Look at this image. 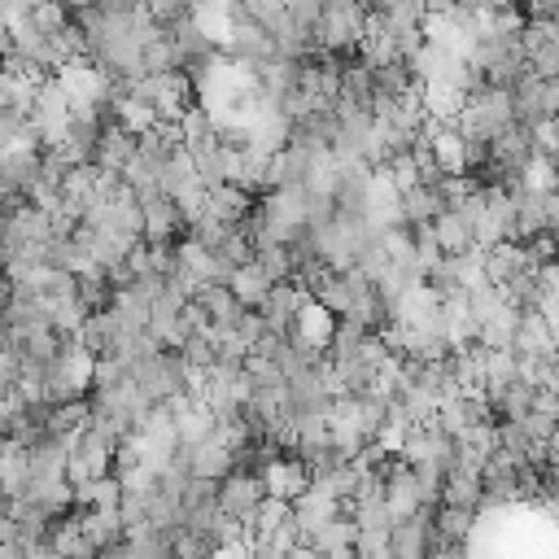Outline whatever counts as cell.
I'll use <instances>...</instances> for the list:
<instances>
[{"instance_id": "2", "label": "cell", "mask_w": 559, "mask_h": 559, "mask_svg": "<svg viewBox=\"0 0 559 559\" xmlns=\"http://www.w3.org/2000/svg\"><path fill=\"white\" fill-rule=\"evenodd\" d=\"M258 476H262V489L266 493H275V498H293V493H301L306 489V463L297 459V454H271L262 467H258Z\"/></svg>"}, {"instance_id": "3", "label": "cell", "mask_w": 559, "mask_h": 559, "mask_svg": "<svg viewBox=\"0 0 559 559\" xmlns=\"http://www.w3.org/2000/svg\"><path fill=\"white\" fill-rule=\"evenodd\" d=\"M179 227H183V214L175 210V201L166 192L140 201V236L144 240H175Z\"/></svg>"}, {"instance_id": "4", "label": "cell", "mask_w": 559, "mask_h": 559, "mask_svg": "<svg viewBox=\"0 0 559 559\" xmlns=\"http://www.w3.org/2000/svg\"><path fill=\"white\" fill-rule=\"evenodd\" d=\"M332 323H336V314L328 310V306H319L314 297H306L301 306H297V314H293V323L284 328L288 336H297V341H306V345H328V336H332Z\"/></svg>"}, {"instance_id": "8", "label": "cell", "mask_w": 559, "mask_h": 559, "mask_svg": "<svg viewBox=\"0 0 559 559\" xmlns=\"http://www.w3.org/2000/svg\"><path fill=\"white\" fill-rule=\"evenodd\" d=\"M227 288H231V297H236L240 306H258V301L266 297L271 280H266V275L258 271V262L249 258V262H240V266L227 271Z\"/></svg>"}, {"instance_id": "6", "label": "cell", "mask_w": 559, "mask_h": 559, "mask_svg": "<svg viewBox=\"0 0 559 559\" xmlns=\"http://www.w3.org/2000/svg\"><path fill=\"white\" fill-rule=\"evenodd\" d=\"M188 472L192 476H210V480L227 476L231 472V445H223L218 437H205V441L188 445Z\"/></svg>"}, {"instance_id": "7", "label": "cell", "mask_w": 559, "mask_h": 559, "mask_svg": "<svg viewBox=\"0 0 559 559\" xmlns=\"http://www.w3.org/2000/svg\"><path fill=\"white\" fill-rule=\"evenodd\" d=\"M428 227H432L441 253H463V249H472V227L459 218V210H450V205L437 210V214L428 218Z\"/></svg>"}, {"instance_id": "5", "label": "cell", "mask_w": 559, "mask_h": 559, "mask_svg": "<svg viewBox=\"0 0 559 559\" xmlns=\"http://www.w3.org/2000/svg\"><path fill=\"white\" fill-rule=\"evenodd\" d=\"M135 153V131H127L122 122H100V140H96V166H105V170H122V162Z\"/></svg>"}, {"instance_id": "9", "label": "cell", "mask_w": 559, "mask_h": 559, "mask_svg": "<svg viewBox=\"0 0 559 559\" xmlns=\"http://www.w3.org/2000/svg\"><path fill=\"white\" fill-rule=\"evenodd\" d=\"M170 419H175V441H179V445H197V441L214 437V411H210L205 402H192V406H183V411L170 415Z\"/></svg>"}, {"instance_id": "13", "label": "cell", "mask_w": 559, "mask_h": 559, "mask_svg": "<svg viewBox=\"0 0 559 559\" xmlns=\"http://www.w3.org/2000/svg\"><path fill=\"white\" fill-rule=\"evenodd\" d=\"M354 555L384 559V555H389V528H358V533H354Z\"/></svg>"}, {"instance_id": "17", "label": "cell", "mask_w": 559, "mask_h": 559, "mask_svg": "<svg viewBox=\"0 0 559 559\" xmlns=\"http://www.w3.org/2000/svg\"><path fill=\"white\" fill-rule=\"evenodd\" d=\"M515 4H524V0H515Z\"/></svg>"}, {"instance_id": "1", "label": "cell", "mask_w": 559, "mask_h": 559, "mask_svg": "<svg viewBox=\"0 0 559 559\" xmlns=\"http://www.w3.org/2000/svg\"><path fill=\"white\" fill-rule=\"evenodd\" d=\"M262 476L258 472H245V467H231L227 476H218V489H214V502L227 511V515H253L258 498H262Z\"/></svg>"}, {"instance_id": "14", "label": "cell", "mask_w": 559, "mask_h": 559, "mask_svg": "<svg viewBox=\"0 0 559 559\" xmlns=\"http://www.w3.org/2000/svg\"><path fill=\"white\" fill-rule=\"evenodd\" d=\"M559 109V79H542V92H537V114L542 118H555Z\"/></svg>"}, {"instance_id": "15", "label": "cell", "mask_w": 559, "mask_h": 559, "mask_svg": "<svg viewBox=\"0 0 559 559\" xmlns=\"http://www.w3.org/2000/svg\"><path fill=\"white\" fill-rule=\"evenodd\" d=\"M555 4H559V0H524L528 17H555Z\"/></svg>"}, {"instance_id": "11", "label": "cell", "mask_w": 559, "mask_h": 559, "mask_svg": "<svg viewBox=\"0 0 559 559\" xmlns=\"http://www.w3.org/2000/svg\"><path fill=\"white\" fill-rule=\"evenodd\" d=\"M437 210H445L437 183H411V188H402V223H428Z\"/></svg>"}, {"instance_id": "10", "label": "cell", "mask_w": 559, "mask_h": 559, "mask_svg": "<svg viewBox=\"0 0 559 559\" xmlns=\"http://www.w3.org/2000/svg\"><path fill=\"white\" fill-rule=\"evenodd\" d=\"M441 502L445 507L480 511V476L476 472H463V467H450L445 480H441Z\"/></svg>"}, {"instance_id": "12", "label": "cell", "mask_w": 559, "mask_h": 559, "mask_svg": "<svg viewBox=\"0 0 559 559\" xmlns=\"http://www.w3.org/2000/svg\"><path fill=\"white\" fill-rule=\"evenodd\" d=\"M253 262H258V271H262L271 284H280V280H288V275H293V253H288V245H284V240L253 245Z\"/></svg>"}, {"instance_id": "16", "label": "cell", "mask_w": 559, "mask_h": 559, "mask_svg": "<svg viewBox=\"0 0 559 559\" xmlns=\"http://www.w3.org/2000/svg\"><path fill=\"white\" fill-rule=\"evenodd\" d=\"M9 411H13V397L4 393V397H0V437H4V428H9Z\"/></svg>"}]
</instances>
